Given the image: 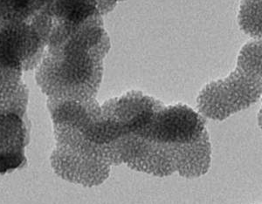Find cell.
<instances>
[{
  "mask_svg": "<svg viewBox=\"0 0 262 204\" xmlns=\"http://www.w3.org/2000/svg\"><path fill=\"white\" fill-rule=\"evenodd\" d=\"M108 39L93 33H80L49 53L36 78L42 92L56 101H90L102 76L101 59Z\"/></svg>",
  "mask_w": 262,
  "mask_h": 204,
  "instance_id": "6da1fadb",
  "label": "cell"
},
{
  "mask_svg": "<svg viewBox=\"0 0 262 204\" xmlns=\"http://www.w3.org/2000/svg\"><path fill=\"white\" fill-rule=\"evenodd\" d=\"M262 95V39H252L238 53L234 70L208 83L196 99L201 116L224 121L256 103Z\"/></svg>",
  "mask_w": 262,
  "mask_h": 204,
  "instance_id": "7a4b0ae2",
  "label": "cell"
},
{
  "mask_svg": "<svg viewBox=\"0 0 262 204\" xmlns=\"http://www.w3.org/2000/svg\"><path fill=\"white\" fill-rule=\"evenodd\" d=\"M27 99L25 86L15 95L0 100V175L27 165L26 148L30 140L26 115Z\"/></svg>",
  "mask_w": 262,
  "mask_h": 204,
  "instance_id": "3957f363",
  "label": "cell"
},
{
  "mask_svg": "<svg viewBox=\"0 0 262 204\" xmlns=\"http://www.w3.org/2000/svg\"><path fill=\"white\" fill-rule=\"evenodd\" d=\"M41 35L24 22L0 28V66L29 70L35 65L42 50Z\"/></svg>",
  "mask_w": 262,
  "mask_h": 204,
  "instance_id": "277c9868",
  "label": "cell"
},
{
  "mask_svg": "<svg viewBox=\"0 0 262 204\" xmlns=\"http://www.w3.org/2000/svg\"><path fill=\"white\" fill-rule=\"evenodd\" d=\"M238 24L242 32L253 39H262V0H242Z\"/></svg>",
  "mask_w": 262,
  "mask_h": 204,
  "instance_id": "5b68a950",
  "label": "cell"
},
{
  "mask_svg": "<svg viewBox=\"0 0 262 204\" xmlns=\"http://www.w3.org/2000/svg\"><path fill=\"white\" fill-rule=\"evenodd\" d=\"M99 10H105L106 12L111 9V7L115 6V1L114 0H96Z\"/></svg>",
  "mask_w": 262,
  "mask_h": 204,
  "instance_id": "8992f818",
  "label": "cell"
},
{
  "mask_svg": "<svg viewBox=\"0 0 262 204\" xmlns=\"http://www.w3.org/2000/svg\"><path fill=\"white\" fill-rule=\"evenodd\" d=\"M261 106H260V108H259V114H258V125H259V128L262 130V95H261Z\"/></svg>",
  "mask_w": 262,
  "mask_h": 204,
  "instance_id": "52a82bcc",
  "label": "cell"
},
{
  "mask_svg": "<svg viewBox=\"0 0 262 204\" xmlns=\"http://www.w3.org/2000/svg\"><path fill=\"white\" fill-rule=\"evenodd\" d=\"M262 204V203H261Z\"/></svg>",
  "mask_w": 262,
  "mask_h": 204,
  "instance_id": "ba28073f",
  "label": "cell"
}]
</instances>
